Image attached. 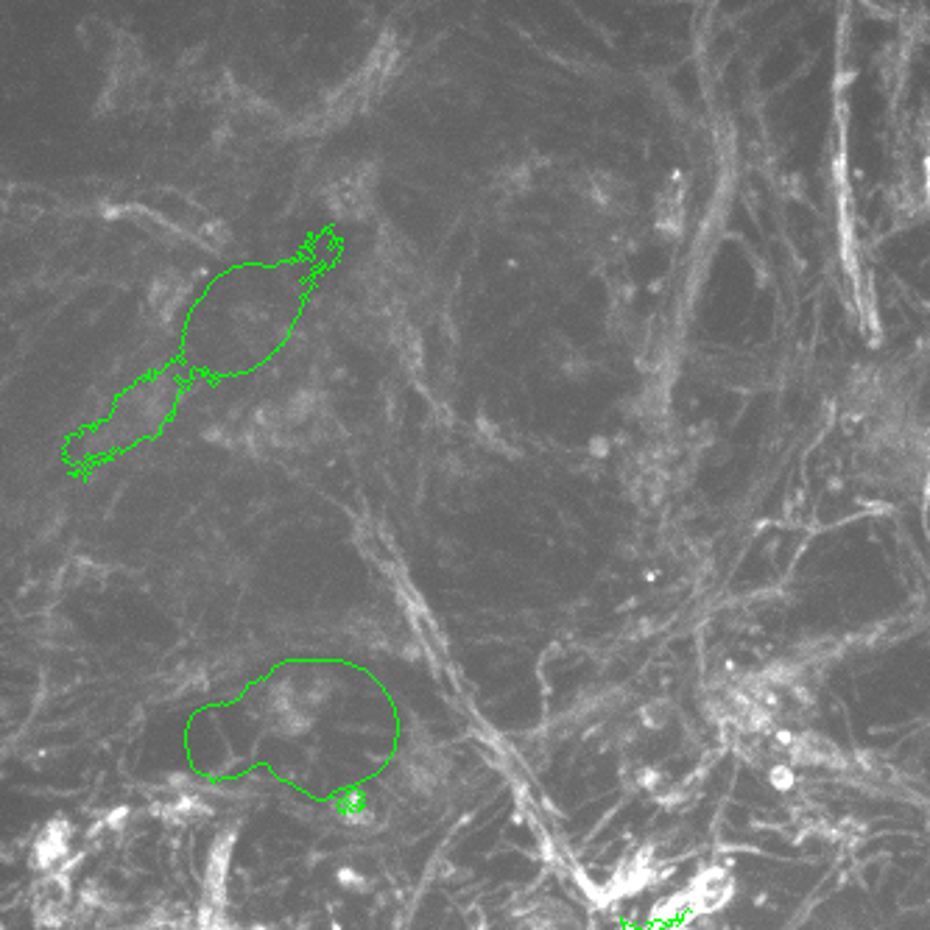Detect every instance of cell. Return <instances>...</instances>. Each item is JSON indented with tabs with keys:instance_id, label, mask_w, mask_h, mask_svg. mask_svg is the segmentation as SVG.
I'll return each mask as SVG.
<instances>
[{
	"instance_id": "cell-1",
	"label": "cell",
	"mask_w": 930,
	"mask_h": 930,
	"mask_svg": "<svg viewBox=\"0 0 930 930\" xmlns=\"http://www.w3.org/2000/svg\"><path fill=\"white\" fill-rule=\"evenodd\" d=\"M732 889H735V883H732L727 869L713 866V869L701 872L688 889L679 891L668 903H662L657 919H662L665 925H679V922H688V919H696L701 914H713L729 903Z\"/></svg>"
},
{
	"instance_id": "cell-2",
	"label": "cell",
	"mask_w": 930,
	"mask_h": 930,
	"mask_svg": "<svg viewBox=\"0 0 930 930\" xmlns=\"http://www.w3.org/2000/svg\"><path fill=\"white\" fill-rule=\"evenodd\" d=\"M327 199H330V207L338 216H364L372 207V171H369V165H361L344 179H338L336 185L327 190Z\"/></svg>"
},
{
	"instance_id": "cell-3",
	"label": "cell",
	"mask_w": 930,
	"mask_h": 930,
	"mask_svg": "<svg viewBox=\"0 0 930 930\" xmlns=\"http://www.w3.org/2000/svg\"><path fill=\"white\" fill-rule=\"evenodd\" d=\"M232 847H235V836L232 833H224V836H218V841L213 844V850H210V863H207V903L204 905H213V908H221V897H224V880H227V872H230V855Z\"/></svg>"
},
{
	"instance_id": "cell-4",
	"label": "cell",
	"mask_w": 930,
	"mask_h": 930,
	"mask_svg": "<svg viewBox=\"0 0 930 930\" xmlns=\"http://www.w3.org/2000/svg\"><path fill=\"white\" fill-rule=\"evenodd\" d=\"M185 294H188V285L182 283L176 274H162V277H157L154 285H151L149 302H151V308H154V313L168 322V319H174L176 310L182 308V299H185Z\"/></svg>"
},
{
	"instance_id": "cell-5",
	"label": "cell",
	"mask_w": 930,
	"mask_h": 930,
	"mask_svg": "<svg viewBox=\"0 0 930 930\" xmlns=\"http://www.w3.org/2000/svg\"><path fill=\"white\" fill-rule=\"evenodd\" d=\"M70 844V827L68 822H51L42 836L34 841V863L45 869V866H54L59 858H65Z\"/></svg>"
},
{
	"instance_id": "cell-6",
	"label": "cell",
	"mask_w": 930,
	"mask_h": 930,
	"mask_svg": "<svg viewBox=\"0 0 930 930\" xmlns=\"http://www.w3.org/2000/svg\"><path fill=\"white\" fill-rule=\"evenodd\" d=\"M65 903H68V886H65V880H62V877H48L40 889H37V917H40V922H45V925L59 922V919H62V911H65Z\"/></svg>"
},
{
	"instance_id": "cell-7",
	"label": "cell",
	"mask_w": 930,
	"mask_h": 930,
	"mask_svg": "<svg viewBox=\"0 0 930 930\" xmlns=\"http://www.w3.org/2000/svg\"><path fill=\"white\" fill-rule=\"evenodd\" d=\"M199 241H202L207 249L221 252V249L230 243V227H227V224H221V221H213V224L202 227V232H199Z\"/></svg>"
},
{
	"instance_id": "cell-8",
	"label": "cell",
	"mask_w": 930,
	"mask_h": 930,
	"mask_svg": "<svg viewBox=\"0 0 930 930\" xmlns=\"http://www.w3.org/2000/svg\"><path fill=\"white\" fill-rule=\"evenodd\" d=\"M400 344H403L405 364L411 366V369H419L422 366V344H419L417 330H405V338Z\"/></svg>"
}]
</instances>
